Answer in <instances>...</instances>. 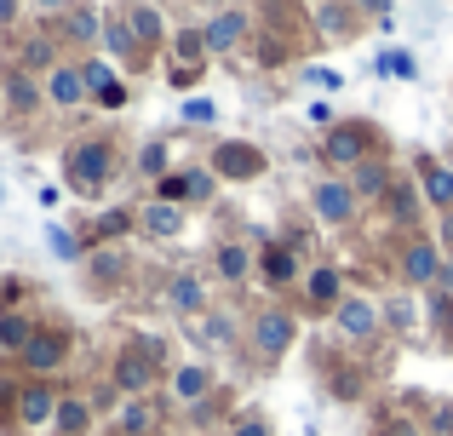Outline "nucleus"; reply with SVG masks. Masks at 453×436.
Here are the masks:
<instances>
[{"label": "nucleus", "instance_id": "f257e3e1", "mask_svg": "<svg viewBox=\"0 0 453 436\" xmlns=\"http://www.w3.org/2000/svg\"><path fill=\"white\" fill-rule=\"evenodd\" d=\"M110 179H115V144L110 138H81V144H69L64 149V184L75 195H104L110 190Z\"/></svg>", "mask_w": 453, "mask_h": 436}, {"label": "nucleus", "instance_id": "f03ea898", "mask_svg": "<svg viewBox=\"0 0 453 436\" xmlns=\"http://www.w3.org/2000/svg\"><path fill=\"white\" fill-rule=\"evenodd\" d=\"M321 156H327V167H362V161L379 156V133L367 121H339L321 138Z\"/></svg>", "mask_w": 453, "mask_h": 436}, {"label": "nucleus", "instance_id": "7ed1b4c3", "mask_svg": "<svg viewBox=\"0 0 453 436\" xmlns=\"http://www.w3.org/2000/svg\"><path fill=\"white\" fill-rule=\"evenodd\" d=\"M293 339H299V316H293L288 304H265V310L253 316V350L265 362H281L293 350Z\"/></svg>", "mask_w": 453, "mask_h": 436}, {"label": "nucleus", "instance_id": "20e7f679", "mask_svg": "<svg viewBox=\"0 0 453 436\" xmlns=\"http://www.w3.org/2000/svg\"><path fill=\"white\" fill-rule=\"evenodd\" d=\"M242 41H247V6H219L207 23H201V46H207V57H230Z\"/></svg>", "mask_w": 453, "mask_h": 436}, {"label": "nucleus", "instance_id": "39448f33", "mask_svg": "<svg viewBox=\"0 0 453 436\" xmlns=\"http://www.w3.org/2000/svg\"><path fill=\"white\" fill-rule=\"evenodd\" d=\"M270 161H265V149L258 144H247V138H224L219 149H212V172L219 179H235V184H247V179H258Z\"/></svg>", "mask_w": 453, "mask_h": 436}, {"label": "nucleus", "instance_id": "423d86ee", "mask_svg": "<svg viewBox=\"0 0 453 436\" xmlns=\"http://www.w3.org/2000/svg\"><path fill=\"white\" fill-rule=\"evenodd\" d=\"M356 190L350 179H316V190H310V213H316L321 224H350L356 218Z\"/></svg>", "mask_w": 453, "mask_h": 436}, {"label": "nucleus", "instance_id": "0eeeda50", "mask_svg": "<svg viewBox=\"0 0 453 436\" xmlns=\"http://www.w3.org/2000/svg\"><path fill=\"white\" fill-rule=\"evenodd\" d=\"M436 276H442V241L413 235V241L402 247V281H408V287H436Z\"/></svg>", "mask_w": 453, "mask_h": 436}, {"label": "nucleus", "instance_id": "6e6552de", "mask_svg": "<svg viewBox=\"0 0 453 436\" xmlns=\"http://www.w3.org/2000/svg\"><path fill=\"white\" fill-rule=\"evenodd\" d=\"M155 362L144 356L138 345H127L121 356H115V396H127V402H138V396H150V385H155Z\"/></svg>", "mask_w": 453, "mask_h": 436}, {"label": "nucleus", "instance_id": "1a4fd4ad", "mask_svg": "<svg viewBox=\"0 0 453 436\" xmlns=\"http://www.w3.org/2000/svg\"><path fill=\"white\" fill-rule=\"evenodd\" d=\"M58 385H46V379H29L18 391V402H12V414H18V425H29V431H41V425H52V414H58Z\"/></svg>", "mask_w": 453, "mask_h": 436}, {"label": "nucleus", "instance_id": "9d476101", "mask_svg": "<svg viewBox=\"0 0 453 436\" xmlns=\"http://www.w3.org/2000/svg\"><path fill=\"white\" fill-rule=\"evenodd\" d=\"M18 362L35 373V379H52V373L69 362V333H52V327H41V333L29 339V350H23Z\"/></svg>", "mask_w": 453, "mask_h": 436}, {"label": "nucleus", "instance_id": "9b49d317", "mask_svg": "<svg viewBox=\"0 0 453 436\" xmlns=\"http://www.w3.org/2000/svg\"><path fill=\"white\" fill-rule=\"evenodd\" d=\"M333 322H339V333H344V339H373V333H379V322H385V310H379L373 299H339Z\"/></svg>", "mask_w": 453, "mask_h": 436}, {"label": "nucleus", "instance_id": "f8f14e48", "mask_svg": "<svg viewBox=\"0 0 453 436\" xmlns=\"http://www.w3.org/2000/svg\"><path fill=\"white\" fill-rule=\"evenodd\" d=\"M161 299H166V310H173V316H201V310H207V281H201L196 270H178V276L166 281Z\"/></svg>", "mask_w": 453, "mask_h": 436}, {"label": "nucleus", "instance_id": "ddd939ff", "mask_svg": "<svg viewBox=\"0 0 453 436\" xmlns=\"http://www.w3.org/2000/svg\"><path fill=\"white\" fill-rule=\"evenodd\" d=\"M413 172H419V184H425V202H431V213H453V172L442 167V161H431V156H419L413 161Z\"/></svg>", "mask_w": 453, "mask_h": 436}, {"label": "nucleus", "instance_id": "4468645a", "mask_svg": "<svg viewBox=\"0 0 453 436\" xmlns=\"http://www.w3.org/2000/svg\"><path fill=\"white\" fill-rule=\"evenodd\" d=\"M46 103H58V110H75V103H87V80H81V64H58L52 75L41 80Z\"/></svg>", "mask_w": 453, "mask_h": 436}, {"label": "nucleus", "instance_id": "2eb2a0df", "mask_svg": "<svg viewBox=\"0 0 453 436\" xmlns=\"http://www.w3.org/2000/svg\"><path fill=\"white\" fill-rule=\"evenodd\" d=\"M0 98H6V110L18 115V121H29V115L46 103V92H41V80H35V75L12 69V75H6V87H0Z\"/></svg>", "mask_w": 453, "mask_h": 436}, {"label": "nucleus", "instance_id": "dca6fc26", "mask_svg": "<svg viewBox=\"0 0 453 436\" xmlns=\"http://www.w3.org/2000/svg\"><path fill=\"white\" fill-rule=\"evenodd\" d=\"M207 396H212V368H201V362H184V368H173V402L201 408Z\"/></svg>", "mask_w": 453, "mask_h": 436}, {"label": "nucleus", "instance_id": "f3484780", "mask_svg": "<svg viewBox=\"0 0 453 436\" xmlns=\"http://www.w3.org/2000/svg\"><path fill=\"white\" fill-rule=\"evenodd\" d=\"M253 270L270 281V287H288V281H299V258H293L281 241H265V247H258V264H253Z\"/></svg>", "mask_w": 453, "mask_h": 436}, {"label": "nucleus", "instance_id": "a211bd4d", "mask_svg": "<svg viewBox=\"0 0 453 436\" xmlns=\"http://www.w3.org/2000/svg\"><path fill=\"white\" fill-rule=\"evenodd\" d=\"M390 161L385 156H373V161H362V167L350 172V190H356V202H379V195H390Z\"/></svg>", "mask_w": 453, "mask_h": 436}, {"label": "nucleus", "instance_id": "6ab92c4d", "mask_svg": "<svg viewBox=\"0 0 453 436\" xmlns=\"http://www.w3.org/2000/svg\"><path fill=\"white\" fill-rule=\"evenodd\" d=\"M138 230L155 235V241H173V235H184V207H166V202L138 207Z\"/></svg>", "mask_w": 453, "mask_h": 436}, {"label": "nucleus", "instance_id": "aec40b11", "mask_svg": "<svg viewBox=\"0 0 453 436\" xmlns=\"http://www.w3.org/2000/svg\"><path fill=\"white\" fill-rule=\"evenodd\" d=\"M115 431H121V436H155V431H161V408H155L150 396H138V402H121V414H115Z\"/></svg>", "mask_w": 453, "mask_h": 436}, {"label": "nucleus", "instance_id": "412c9836", "mask_svg": "<svg viewBox=\"0 0 453 436\" xmlns=\"http://www.w3.org/2000/svg\"><path fill=\"white\" fill-rule=\"evenodd\" d=\"M304 287H310V304H316V310H339V299H344V276L333 264H316L304 276Z\"/></svg>", "mask_w": 453, "mask_h": 436}, {"label": "nucleus", "instance_id": "4be33fe9", "mask_svg": "<svg viewBox=\"0 0 453 436\" xmlns=\"http://www.w3.org/2000/svg\"><path fill=\"white\" fill-rule=\"evenodd\" d=\"M58 23H64L69 41H104V11L98 6H64Z\"/></svg>", "mask_w": 453, "mask_h": 436}, {"label": "nucleus", "instance_id": "5701e85b", "mask_svg": "<svg viewBox=\"0 0 453 436\" xmlns=\"http://www.w3.org/2000/svg\"><path fill=\"white\" fill-rule=\"evenodd\" d=\"M258 264V253H247L242 241H224L219 253H212V270H219V281H247Z\"/></svg>", "mask_w": 453, "mask_h": 436}, {"label": "nucleus", "instance_id": "b1692460", "mask_svg": "<svg viewBox=\"0 0 453 436\" xmlns=\"http://www.w3.org/2000/svg\"><path fill=\"white\" fill-rule=\"evenodd\" d=\"M52 431L58 436H87L92 431V402H81V396H64L52 414Z\"/></svg>", "mask_w": 453, "mask_h": 436}, {"label": "nucleus", "instance_id": "393cba45", "mask_svg": "<svg viewBox=\"0 0 453 436\" xmlns=\"http://www.w3.org/2000/svg\"><path fill=\"white\" fill-rule=\"evenodd\" d=\"M35 333H41V327H35L29 316H18V310H0V350H12V356H23Z\"/></svg>", "mask_w": 453, "mask_h": 436}, {"label": "nucleus", "instance_id": "a878e982", "mask_svg": "<svg viewBox=\"0 0 453 436\" xmlns=\"http://www.w3.org/2000/svg\"><path fill=\"white\" fill-rule=\"evenodd\" d=\"M121 18H127V29L138 34V46H155V41L166 34V18H161V6H127Z\"/></svg>", "mask_w": 453, "mask_h": 436}, {"label": "nucleus", "instance_id": "bb28decb", "mask_svg": "<svg viewBox=\"0 0 453 436\" xmlns=\"http://www.w3.org/2000/svg\"><path fill=\"white\" fill-rule=\"evenodd\" d=\"M310 23L321 34H350V23H362V6H310Z\"/></svg>", "mask_w": 453, "mask_h": 436}, {"label": "nucleus", "instance_id": "cd10ccee", "mask_svg": "<svg viewBox=\"0 0 453 436\" xmlns=\"http://www.w3.org/2000/svg\"><path fill=\"white\" fill-rule=\"evenodd\" d=\"M104 52H110V57H127V64L144 52V46H138V34L127 29V18H110V23H104Z\"/></svg>", "mask_w": 453, "mask_h": 436}, {"label": "nucleus", "instance_id": "c85d7f7f", "mask_svg": "<svg viewBox=\"0 0 453 436\" xmlns=\"http://www.w3.org/2000/svg\"><path fill=\"white\" fill-rule=\"evenodd\" d=\"M173 52H178V69L201 75V64H207V46H201V29H178V34H173Z\"/></svg>", "mask_w": 453, "mask_h": 436}, {"label": "nucleus", "instance_id": "c756f323", "mask_svg": "<svg viewBox=\"0 0 453 436\" xmlns=\"http://www.w3.org/2000/svg\"><path fill=\"white\" fill-rule=\"evenodd\" d=\"M166 161H173V149H166L161 138H150V144L138 149V172H144V179H155V184L166 179Z\"/></svg>", "mask_w": 453, "mask_h": 436}, {"label": "nucleus", "instance_id": "7c9ffc66", "mask_svg": "<svg viewBox=\"0 0 453 436\" xmlns=\"http://www.w3.org/2000/svg\"><path fill=\"white\" fill-rule=\"evenodd\" d=\"M127 230H138V213H133V207H115V213H104L98 224H92V235H98V241H115V235H127Z\"/></svg>", "mask_w": 453, "mask_h": 436}, {"label": "nucleus", "instance_id": "2f4dec72", "mask_svg": "<svg viewBox=\"0 0 453 436\" xmlns=\"http://www.w3.org/2000/svg\"><path fill=\"white\" fill-rule=\"evenodd\" d=\"M379 75H390V80H419V57L402 46V52H385L379 57Z\"/></svg>", "mask_w": 453, "mask_h": 436}, {"label": "nucleus", "instance_id": "473e14b6", "mask_svg": "<svg viewBox=\"0 0 453 436\" xmlns=\"http://www.w3.org/2000/svg\"><path fill=\"white\" fill-rule=\"evenodd\" d=\"M385 202H390V218H396V224H419V195H413L408 184H390Z\"/></svg>", "mask_w": 453, "mask_h": 436}, {"label": "nucleus", "instance_id": "72a5a7b5", "mask_svg": "<svg viewBox=\"0 0 453 436\" xmlns=\"http://www.w3.org/2000/svg\"><path fill=\"white\" fill-rule=\"evenodd\" d=\"M81 80H87V98H98L104 87H115V64H104V57H87V64H81Z\"/></svg>", "mask_w": 453, "mask_h": 436}, {"label": "nucleus", "instance_id": "f704fd0d", "mask_svg": "<svg viewBox=\"0 0 453 436\" xmlns=\"http://www.w3.org/2000/svg\"><path fill=\"white\" fill-rule=\"evenodd\" d=\"M155 202H166V207H184V202H189V172H166V179L155 184Z\"/></svg>", "mask_w": 453, "mask_h": 436}, {"label": "nucleus", "instance_id": "c9c22d12", "mask_svg": "<svg viewBox=\"0 0 453 436\" xmlns=\"http://www.w3.org/2000/svg\"><path fill=\"white\" fill-rule=\"evenodd\" d=\"M46 241H52V253L64 258V264H75V258H81V235L64 230V224H46Z\"/></svg>", "mask_w": 453, "mask_h": 436}, {"label": "nucleus", "instance_id": "e433bc0d", "mask_svg": "<svg viewBox=\"0 0 453 436\" xmlns=\"http://www.w3.org/2000/svg\"><path fill=\"white\" fill-rule=\"evenodd\" d=\"M304 80H310V87H321V92H339L344 87V75L333 64H304Z\"/></svg>", "mask_w": 453, "mask_h": 436}, {"label": "nucleus", "instance_id": "4c0bfd02", "mask_svg": "<svg viewBox=\"0 0 453 436\" xmlns=\"http://www.w3.org/2000/svg\"><path fill=\"white\" fill-rule=\"evenodd\" d=\"M431 322H436L442 339H453V293H436V299H431Z\"/></svg>", "mask_w": 453, "mask_h": 436}, {"label": "nucleus", "instance_id": "58836bf2", "mask_svg": "<svg viewBox=\"0 0 453 436\" xmlns=\"http://www.w3.org/2000/svg\"><path fill=\"white\" fill-rule=\"evenodd\" d=\"M258 64H265V69L288 64V41H281V34H265V41H258Z\"/></svg>", "mask_w": 453, "mask_h": 436}, {"label": "nucleus", "instance_id": "ea45409f", "mask_svg": "<svg viewBox=\"0 0 453 436\" xmlns=\"http://www.w3.org/2000/svg\"><path fill=\"white\" fill-rule=\"evenodd\" d=\"M184 121H189V126L219 121V103H212V98H189V103H184Z\"/></svg>", "mask_w": 453, "mask_h": 436}, {"label": "nucleus", "instance_id": "a19ab883", "mask_svg": "<svg viewBox=\"0 0 453 436\" xmlns=\"http://www.w3.org/2000/svg\"><path fill=\"white\" fill-rule=\"evenodd\" d=\"M92 276H98V281H115V276H121V253H110V247H104V253H92Z\"/></svg>", "mask_w": 453, "mask_h": 436}, {"label": "nucleus", "instance_id": "79ce46f5", "mask_svg": "<svg viewBox=\"0 0 453 436\" xmlns=\"http://www.w3.org/2000/svg\"><path fill=\"white\" fill-rule=\"evenodd\" d=\"M385 322H390V327H413V304H408V299L385 304Z\"/></svg>", "mask_w": 453, "mask_h": 436}, {"label": "nucleus", "instance_id": "37998d69", "mask_svg": "<svg viewBox=\"0 0 453 436\" xmlns=\"http://www.w3.org/2000/svg\"><path fill=\"white\" fill-rule=\"evenodd\" d=\"M310 126H327V133L339 126V121H333V103H327V98H316V103H310Z\"/></svg>", "mask_w": 453, "mask_h": 436}, {"label": "nucleus", "instance_id": "c03bdc74", "mask_svg": "<svg viewBox=\"0 0 453 436\" xmlns=\"http://www.w3.org/2000/svg\"><path fill=\"white\" fill-rule=\"evenodd\" d=\"M230 436H276V431H270V419H235Z\"/></svg>", "mask_w": 453, "mask_h": 436}, {"label": "nucleus", "instance_id": "a18cd8bd", "mask_svg": "<svg viewBox=\"0 0 453 436\" xmlns=\"http://www.w3.org/2000/svg\"><path fill=\"white\" fill-rule=\"evenodd\" d=\"M92 103H104V110H121V103H127V87H121V80H115V87H104V92H98V98H92Z\"/></svg>", "mask_w": 453, "mask_h": 436}, {"label": "nucleus", "instance_id": "49530a36", "mask_svg": "<svg viewBox=\"0 0 453 436\" xmlns=\"http://www.w3.org/2000/svg\"><path fill=\"white\" fill-rule=\"evenodd\" d=\"M431 431H436V436H453V408H436V419H431Z\"/></svg>", "mask_w": 453, "mask_h": 436}, {"label": "nucleus", "instance_id": "de8ad7c7", "mask_svg": "<svg viewBox=\"0 0 453 436\" xmlns=\"http://www.w3.org/2000/svg\"><path fill=\"white\" fill-rule=\"evenodd\" d=\"M166 80H173V87H178V92H189V87H196V80H201V75H189V69H173V75H166Z\"/></svg>", "mask_w": 453, "mask_h": 436}, {"label": "nucleus", "instance_id": "09e8293b", "mask_svg": "<svg viewBox=\"0 0 453 436\" xmlns=\"http://www.w3.org/2000/svg\"><path fill=\"white\" fill-rule=\"evenodd\" d=\"M23 18V6H18V0H0V23H18Z\"/></svg>", "mask_w": 453, "mask_h": 436}, {"label": "nucleus", "instance_id": "8fccbe9b", "mask_svg": "<svg viewBox=\"0 0 453 436\" xmlns=\"http://www.w3.org/2000/svg\"><path fill=\"white\" fill-rule=\"evenodd\" d=\"M6 402H18V391H12V379L0 373V408H6Z\"/></svg>", "mask_w": 453, "mask_h": 436}, {"label": "nucleus", "instance_id": "3c124183", "mask_svg": "<svg viewBox=\"0 0 453 436\" xmlns=\"http://www.w3.org/2000/svg\"><path fill=\"white\" fill-rule=\"evenodd\" d=\"M442 247H453V213L442 218Z\"/></svg>", "mask_w": 453, "mask_h": 436}, {"label": "nucleus", "instance_id": "603ef678", "mask_svg": "<svg viewBox=\"0 0 453 436\" xmlns=\"http://www.w3.org/2000/svg\"><path fill=\"white\" fill-rule=\"evenodd\" d=\"M0 202H6V190H0Z\"/></svg>", "mask_w": 453, "mask_h": 436}, {"label": "nucleus", "instance_id": "864d4df0", "mask_svg": "<svg viewBox=\"0 0 453 436\" xmlns=\"http://www.w3.org/2000/svg\"><path fill=\"white\" fill-rule=\"evenodd\" d=\"M304 436H316V431H304Z\"/></svg>", "mask_w": 453, "mask_h": 436}]
</instances>
